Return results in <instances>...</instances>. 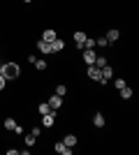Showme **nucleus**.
Masks as SVG:
<instances>
[{
  "mask_svg": "<svg viewBox=\"0 0 139 155\" xmlns=\"http://www.w3.org/2000/svg\"><path fill=\"white\" fill-rule=\"evenodd\" d=\"M0 74H2V77L9 81V79H16V77H19L21 70H19V65H16V63H5V65H2V72H0Z\"/></svg>",
  "mask_w": 139,
  "mask_h": 155,
  "instance_id": "nucleus-1",
  "label": "nucleus"
},
{
  "mask_svg": "<svg viewBox=\"0 0 139 155\" xmlns=\"http://www.w3.org/2000/svg\"><path fill=\"white\" fill-rule=\"evenodd\" d=\"M86 74L93 79V81H100V79H102V70L95 67V65H88V72H86Z\"/></svg>",
  "mask_w": 139,
  "mask_h": 155,
  "instance_id": "nucleus-2",
  "label": "nucleus"
},
{
  "mask_svg": "<svg viewBox=\"0 0 139 155\" xmlns=\"http://www.w3.org/2000/svg\"><path fill=\"white\" fill-rule=\"evenodd\" d=\"M86 39H88V35H86V32H81V30H77V32H74V44L79 46V49H84Z\"/></svg>",
  "mask_w": 139,
  "mask_h": 155,
  "instance_id": "nucleus-3",
  "label": "nucleus"
},
{
  "mask_svg": "<svg viewBox=\"0 0 139 155\" xmlns=\"http://www.w3.org/2000/svg\"><path fill=\"white\" fill-rule=\"evenodd\" d=\"M109 79H114V67L104 65V67H102V79H100V84H107Z\"/></svg>",
  "mask_w": 139,
  "mask_h": 155,
  "instance_id": "nucleus-4",
  "label": "nucleus"
},
{
  "mask_svg": "<svg viewBox=\"0 0 139 155\" xmlns=\"http://www.w3.org/2000/svg\"><path fill=\"white\" fill-rule=\"evenodd\" d=\"M42 123H44V127H51V125L56 123V111H49V114H44V116H42Z\"/></svg>",
  "mask_w": 139,
  "mask_h": 155,
  "instance_id": "nucleus-5",
  "label": "nucleus"
},
{
  "mask_svg": "<svg viewBox=\"0 0 139 155\" xmlns=\"http://www.w3.org/2000/svg\"><path fill=\"white\" fill-rule=\"evenodd\" d=\"M49 107H51L53 111H58L60 107H63V97H60V95H53L51 100H49Z\"/></svg>",
  "mask_w": 139,
  "mask_h": 155,
  "instance_id": "nucleus-6",
  "label": "nucleus"
},
{
  "mask_svg": "<svg viewBox=\"0 0 139 155\" xmlns=\"http://www.w3.org/2000/svg\"><path fill=\"white\" fill-rule=\"evenodd\" d=\"M118 37H121V32L116 30V28H111V30H109V32H107V35H104V39H107V42H109V44H114V42H116V39H118Z\"/></svg>",
  "mask_w": 139,
  "mask_h": 155,
  "instance_id": "nucleus-7",
  "label": "nucleus"
},
{
  "mask_svg": "<svg viewBox=\"0 0 139 155\" xmlns=\"http://www.w3.org/2000/svg\"><path fill=\"white\" fill-rule=\"evenodd\" d=\"M37 49H40L42 53H53V49H51V42H44V39H40V42H37Z\"/></svg>",
  "mask_w": 139,
  "mask_h": 155,
  "instance_id": "nucleus-8",
  "label": "nucleus"
},
{
  "mask_svg": "<svg viewBox=\"0 0 139 155\" xmlns=\"http://www.w3.org/2000/svg\"><path fill=\"white\" fill-rule=\"evenodd\" d=\"M56 153H58V155H70V153H72V148L65 146L63 141H58V143H56Z\"/></svg>",
  "mask_w": 139,
  "mask_h": 155,
  "instance_id": "nucleus-9",
  "label": "nucleus"
},
{
  "mask_svg": "<svg viewBox=\"0 0 139 155\" xmlns=\"http://www.w3.org/2000/svg\"><path fill=\"white\" fill-rule=\"evenodd\" d=\"M95 56H98V53L93 51V49H86V51H84V60H86V65H93V63H95Z\"/></svg>",
  "mask_w": 139,
  "mask_h": 155,
  "instance_id": "nucleus-10",
  "label": "nucleus"
},
{
  "mask_svg": "<svg viewBox=\"0 0 139 155\" xmlns=\"http://www.w3.org/2000/svg\"><path fill=\"white\" fill-rule=\"evenodd\" d=\"M77 141H79V139H77L74 134H65V139H63V143H65V146H70V148H74V146H77Z\"/></svg>",
  "mask_w": 139,
  "mask_h": 155,
  "instance_id": "nucleus-11",
  "label": "nucleus"
},
{
  "mask_svg": "<svg viewBox=\"0 0 139 155\" xmlns=\"http://www.w3.org/2000/svg\"><path fill=\"white\" fill-rule=\"evenodd\" d=\"M51 49H53V53H56V51H63V49H65V42L56 37V39H53V42H51Z\"/></svg>",
  "mask_w": 139,
  "mask_h": 155,
  "instance_id": "nucleus-12",
  "label": "nucleus"
},
{
  "mask_svg": "<svg viewBox=\"0 0 139 155\" xmlns=\"http://www.w3.org/2000/svg\"><path fill=\"white\" fill-rule=\"evenodd\" d=\"M93 125H95V127H104V116H102L100 111L93 116Z\"/></svg>",
  "mask_w": 139,
  "mask_h": 155,
  "instance_id": "nucleus-13",
  "label": "nucleus"
},
{
  "mask_svg": "<svg viewBox=\"0 0 139 155\" xmlns=\"http://www.w3.org/2000/svg\"><path fill=\"white\" fill-rule=\"evenodd\" d=\"M42 39H44V42H53V39H56V30H51V28L44 30L42 32Z\"/></svg>",
  "mask_w": 139,
  "mask_h": 155,
  "instance_id": "nucleus-14",
  "label": "nucleus"
},
{
  "mask_svg": "<svg viewBox=\"0 0 139 155\" xmlns=\"http://www.w3.org/2000/svg\"><path fill=\"white\" fill-rule=\"evenodd\" d=\"M132 88H127V86H123V88H121V97H123V100H130V97H132Z\"/></svg>",
  "mask_w": 139,
  "mask_h": 155,
  "instance_id": "nucleus-15",
  "label": "nucleus"
},
{
  "mask_svg": "<svg viewBox=\"0 0 139 155\" xmlns=\"http://www.w3.org/2000/svg\"><path fill=\"white\" fill-rule=\"evenodd\" d=\"M93 65L102 70V67H104V65H107V58H104V56H95V63H93Z\"/></svg>",
  "mask_w": 139,
  "mask_h": 155,
  "instance_id": "nucleus-16",
  "label": "nucleus"
},
{
  "mask_svg": "<svg viewBox=\"0 0 139 155\" xmlns=\"http://www.w3.org/2000/svg\"><path fill=\"white\" fill-rule=\"evenodd\" d=\"M35 141H37V137L28 132V134H26V146H35Z\"/></svg>",
  "mask_w": 139,
  "mask_h": 155,
  "instance_id": "nucleus-17",
  "label": "nucleus"
},
{
  "mask_svg": "<svg viewBox=\"0 0 139 155\" xmlns=\"http://www.w3.org/2000/svg\"><path fill=\"white\" fill-rule=\"evenodd\" d=\"M49 111H53L51 107H49V102H42V104H40V114L44 116V114H49Z\"/></svg>",
  "mask_w": 139,
  "mask_h": 155,
  "instance_id": "nucleus-18",
  "label": "nucleus"
},
{
  "mask_svg": "<svg viewBox=\"0 0 139 155\" xmlns=\"http://www.w3.org/2000/svg\"><path fill=\"white\" fill-rule=\"evenodd\" d=\"M16 127V120L14 118H5V130H14Z\"/></svg>",
  "mask_w": 139,
  "mask_h": 155,
  "instance_id": "nucleus-19",
  "label": "nucleus"
},
{
  "mask_svg": "<svg viewBox=\"0 0 139 155\" xmlns=\"http://www.w3.org/2000/svg\"><path fill=\"white\" fill-rule=\"evenodd\" d=\"M114 86H116V91H121V88H123V86H125V81H123V79H114Z\"/></svg>",
  "mask_w": 139,
  "mask_h": 155,
  "instance_id": "nucleus-20",
  "label": "nucleus"
},
{
  "mask_svg": "<svg viewBox=\"0 0 139 155\" xmlns=\"http://www.w3.org/2000/svg\"><path fill=\"white\" fill-rule=\"evenodd\" d=\"M33 65H35V67H37L40 72H42V70H46V63H44V60H35Z\"/></svg>",
  "mask_w": 139,
  "mask_h": 155,
  "instance_id": "nucleus-21",
  "label": "nucleus"
},
{
  "mask_svg": "<svg viewBox=\"0 0 139 155\" xmlns=\"http://www.w3.org/2000/svg\"><path fill=\"white\" fill-rule=\"evenodd\" d=\"M84 49H95V39L88 37V39H86V44H84Z\"/></svg>",
  "mask_w": 139,
  "mask_h": 155,
  "instance_id": "nucleus-22",
  "label": "nucleus"
},
{
  "mask_svg": "<svg viewBox=\"0 0 139 155\" xmlns=\"http://www.w3.org/2000/svg\"><path fill=\"white\" fill-rule=\"evenodd\" d=\"M65 93H67V88H65V86H63V84H60L58 88H56V95H60V97H63V95H65Z\"/></svg>",
  "mask_w": 139,
  "mask_h": 155,
  "instance_id": "nucleus-23",
  "label": "nucleus"
},
{
  "mask_svg": "<svg viewBox=\"0 0 139 155\" xmlns=\"http://www.w3.org/2000/svg\"><path fill=\"white\" fill-rule=\"evenodd\" d=\"M95 44H98V46H107V44H109V42H107L104 37H98V39H95Z\"/></svg>",
  "mask_w": 139,
  "mask_h": 155,
  "instance_id": "nucleus-24",
  "label": "nucleus"
},
{
  "mask_svg": "<svg viewBox=\"0 0 139 155\" xmlns=\"http://www.w3.org/2000/svg\"><path fill=\"white\" fill-rule=\"evenodd\" d=\"M30 134H35V137H40V134H42V127H33V130H30Z\"/></svg>",
  "mask_w": 139,
  "mask_h": 155,
  "instance_id": "nucleus-25",
  "label": "nucleus"
},
{
  "mask_svg": "<svg viewBox=\"0 0 139 155\" xmlns=\"http://www.w3.org/2000/svg\"><path fill=\"white\" fill-rule=\"evenodd\" d=\"M5 84H7V79L0 74V91H5Z\"/></svg>",
  "mask_w": 139,
  "mask_h": 155,
  "instance_id": "nucleus-26",
  "label": "nucleus"
},
{
  "mask_svg": "<svg viewBox=\"0 0 139 155\" xmlns=\"http://www.w3.org/2000/svg\"><path fill=\"white\" fill-rule=\"evenodd\" d=\"M23 2H33V0H23Z\"/></svg>",
  "mask_w": 139,
  "mask_h": 155,
  "instance_id": "nucleus-27",
  "label": "nucleus"
},
{
  "mask_svg": "<svg viewBox=\"0 0 139 155\" xmlns=\"http://www.w3.org/2000/svg\"><path fill=\"white\" fill-rule=\"evenodd\" d=\"M0 72H2V65H0Z\"/></svg>",
  "mask_w": 139,
  "mask_h": 155,
  "instance_id": "nucleus-28",
  "label": "nucleus"
}]
</instances>
